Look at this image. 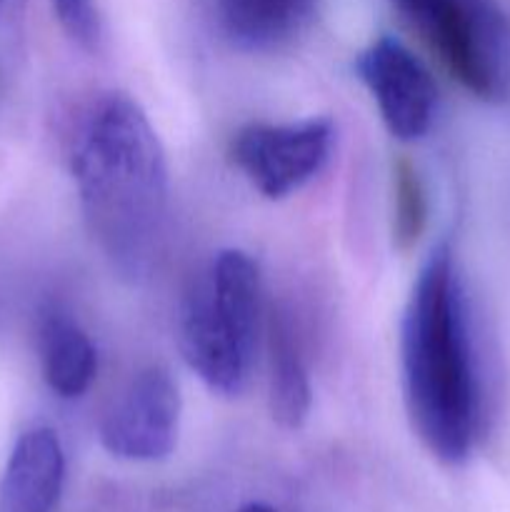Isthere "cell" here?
<instances>
[{"instance_id": "3957f363", "label": "cell", "mask_w": 510, "mask_h": 512, "mask_svg": "<svg viewBox=\"0 0 510 512\" xmlns=\"http://www.w3.org/2000/svg\"><path fill=\"white\" fill-rule=\"evenodd\" d=\"M258 323V265L243 250H220L180 305V355L213 393H243Z\"/></svg>"}, {"instance_id": "52a82bcc", "label": "cell", "mask_w": 510, "mask_h": 512, "mask_svg": "<svg viewBox=\"0 0 510 512\" xmlns=\"http://www.w3.org/2000/svg\"><path fill=\"white\" fill-rule=\"evenodd\" d=\"M358 75L393 138L410 143L428 133L438 88L425 65L400 40L383 35L370 43L358 58Z\"/></svg>"}, {"instance_id": "30bf717a", "label": "cell", "mask_w": 510, "mask_h": 512, "mask_svg": "<svg viewBox=\"0 0 510 512\" xmlns=\"http://www.w3.org/2000/svg\"><path fill=\"white\" fill-rule=\"evenodd\" d=\"M310 378L300 340L285 313L268 320V403L275 423L298 430L310 413Z\"/></svg>"}, {"instance_id": "8992f818", "label": "cell", "mask_w": 510, "mask_h": 512, "mask_svg": "<svg viewBox=\"0 0 510 512\" xmlns=\"http://www.w3.org/2000/svg\"><path fill=\"white\" fill-rule=\"evenodd\" d=\"M180 390L160 365L130 378L100 418V445L128 463H158L173 453L180 425Z\"/></svg>"}, {"instance_id": "5b68a950", "label": "cell", "mask_w": 510, "mask_h": 512, "mask_svg": "<svg viewBox=\"0 0 510 512\" xmlns=\"http://www.w3.org/2000/svg\"><path fill=\"white\" fill-rule=\"evenodd\" d=\"M333 125L323 118L300 123H250L235 133L230 158L265 198L293 195L323 170Z\"/></svg>"}, {"instance_id": "7c38bea8", "label": "cell", "mask_w": 510, "mask_h": 512, "mask_svg": "<svg viewBox=\"0 0 510 512\" xmlns=\"http://www.w3.org/2000/svg\"><path fill=\"white\" fill-rule=\"evenodd\" d=\"M428 218V203H425V190L418 178V170L400 160L395 165V220L393 233L398 248L408 250L420 238Z\"/></svg>"}, {"instance_id": "4fadbf2b", "label": "cell", "mask_w": 510, "mask_h": 512, "mask_svg": "<svg viewBox=\"0 0 510 512\" xmlns=\"http://www.w3.org/2000/svg\"><path fill=\"white\" fill-rule=\"evenodd\" d=\"M60 28L83 48H95L100 35L98 10L93 0H50Z\"/></svg>"}, {"instance_id": "8fae6325", "label": "cell", "mask_w": 510, "mask_h": 512, "mask_svg": "<svg viewBox=\"0 0 510 512\" xmlns=\"http://www.w3.org/2000/svg\"><path fill=\"white\" fill-rule=\"evenodd\" d=\"M40 368L48 388L60 398H80L93 385L98 355L88 333L65 313H48L38 328Z\"/></svg>"}, {"instance_id": "7a4b0ae2", "label": "cell", "mask_w": 510, "mask_h": 512, "mask_svg": "<svg viewBox=\"0 0 510 512\" xmlns=\"http://www.w3.org/2000/svg\"><path fill=\"white\" fill-rule=\"evenodd\" d=\"M410 425L440 463L470 458L483 423L478 360L453 250L438 245L413 285L400 325Z\"/></svg>"}, {"instance_id": "277c9868", "label": "cell", "mask_w": 510, "mask_h": 512, "mask_svg": "<svg viewBox=\"0 0 510 512\" xmlns=\"http://www.w3.org/2000/svg\"><path fill=\"white\" fill-rule=\"evenodd\" d=\"M448 73L483 103L510 95V28L495 0H390Z\"/></svg>"}, {"instance_id": "ba28073f", "label": "cell", "mask_w": 510, "mask_h": 512, "mask_svg": "<svg viewBox=\"0 0 510 512\" xmlns=\"http://www.w3.org/2000/svg\"><path fill=\"white\" fill-rule=\"evenodd\" d=\"M315 0H210L218 33L243 53H275L308 30Z\"/></svg>"}, {"instance_id": "5bb4252c", "label": "cell", "mask_w": 510, "mask_h": 512, "mask_svg": "<svg viewBox=\"0 0 510 512\" xmlns=\"http://www.w3.org/2000/svg\"><path fill=\"white\" fill-rule=\"evenodd\" d=\"M0 5H3V0H0Z\"/></svg>"}, {"instance_id": "9c48e42d", "label": "cell", "mask_w": 510, "mask_h": 512, "mask_svg": "<svg viewBox=\"0 0 510 512\" xmlns=\"http://www.w3.org/2000/svg\"><path fill=\"white\" fill-rule=\"evenodd\" d=\"M65 480V455L50 428L28 430L18 438L5 465L0 505L3 512H53Z\"/></svg>"}, {"instance_id": "6da1fadb", "label": "cell", "mask_w": 510, "mask_h": 512, "mask_svg": "<svg viewBox=\"0 0 510 512\" xmlns=\"http://www.w3.org/2000/svg\"><path fill=\"white\" fill-rule=\"evenodd\" d=\"M70 170L110 268L130 283L148 278L165 240L168 165L143 108L123 93L95 100L75 133Z\"/></svg>"}]
</instances>
